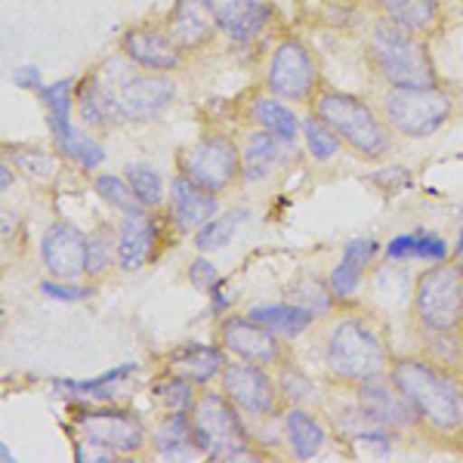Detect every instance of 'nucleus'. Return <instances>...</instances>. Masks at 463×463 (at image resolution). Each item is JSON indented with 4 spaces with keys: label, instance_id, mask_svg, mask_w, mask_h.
<instances>
[{
    "label": "nucleus",
    "instance_id": "nucleus-1",
    "mask_svg": "<svg viewBox=\"0 0 463 463\" xmlns=\"http://www.w3.org/2000/svg\"><path fill=\"white\" fill-rule=\"evenodd\" d=\"M390 380L414 408L417 423L445 436L463 430V386L448 364L432 355H405L392 362Z\"/></svg>",
    "mask_w": 463,
    "mask_h": 463
},
{
    "label": "nucleus",
    "instance_id": "nucleus-2",
    "mask_svg": "<svg viewBox=\"0 0 463 463\" xmlns=\"http://www.w3.org/2000/svg\"><path fill=\"white\" fill-rule=\"evenodd\" d=\"M325 368L343 386H364L390 374L392 362L383 340L368 321L340 318L325 340Z\"/></svg>",
    "mask_w": 463,
    "mask_h": 463
},
{
    "label": "nucleus",
    "instance_id": "nucleus-3",
    "mask_svg": "<svg viewBox=\"0 0 463 463\" xmlns=\"http://www.w3.org/2000/svg\"><path fill=\"white\" fill-rule=\"evenodd\" d=\"M312 111L362 158H383L390 152V124L364 99L343 90H321Z\"/></svg>",
    "mask_w": 463,
    "mask_h": 463
},
{
    "label": "nucleus",
    "instance_id": "nucleus-4",
    "mask_svg": "<svg viewBox=\"0 0 463 463\" xmlns=\"http://www.w3.org/2000/svg\"><path fill=\"white\" fill-rule=\"evenodd\" d=\"M96 80L102 84L118 118H124V121H152L176 96L174 80H167L161 71L139 69L137 62H109L96 74Z\"/></svg>",
    "mask_w": 463,
    "mask_h": 463
},
{
    "label": "nucleus",
    "instance_id": "nucleus-5",
    "mask_svg": "<svg viewBox=\"0 0 463 463\" xmlns=\"http://www.w3.org/2000/svg\"><path fill=\"white\" fill-rule=\"evenodd\" d=\"M192 414V427H195V439L204 458L211 460H253L257 448L250 445L248 427L238 411L226 399V392L201 390Z\"/></svg>",
    "mask_w": 463,
    "mask_h": 463
},
{
    "label": "nucleus",
    "instance_id": "nucleus-6",
    "mask_svg": "<svg viewBox=\"0 0 463 463\" xmlns=\"http://www.w3.org/2000/svg\"><path fill=\"white\" fill-rule=\"evenodd\" d=\"M411 312L423 334H463V263H432L417 279Z\"/></svg>",
    "mask_w": 463,
    "mask_h": 463
},
{
    "label": "nucleus",
    "instance_id": "nucleus-7",
    "mask_svg": "<svg viewBox=\"0 0 463 463\" xmlns=\"http://www.w3.org/2000/svg\"><path fill=\"white\" fill-rule=\"evenodd\" d=\"M371 59H374L380 78L392 87H436L432 59L420 41L411 32L386 22L371 34Z\"/></svg>",
    "mask_w": 463,
    "mask_h": 463
},
{
    "label": "nucleus",
    "instance_id": "nucleus-8",
    "mask_svg": "<svg viewBox=\"0 0 463 463\" xmlns=\"http://www.w3.org/2000/svg\"><path fill=\"white\" fill-rule=\"evenodd\" d=\"M78 432L87 442V448H80V458L93 460L130 458L143 451L148 442L143 420L118 408H93L78 414Z\"/></svg>",
    "mask_w": 463,
    "mask_h": 463
},
{
    "label": "nucleus",
    "instance_id": "nucleus-9",
    "mask_svg": "<svg viewBox=\"0 0 463 463\" xmlns=\"http://www.w3.org/2000/svg\"><path fill=\"white\" fill-rule=\"evenodd\" d=\"M451 111V96L439 87H392L383 99L386 124L408 139H423L442 130Z\"/></svg>",
    "mask_w": 463,
    "mask_h": 463
},
{
    "label": "nucleus",
    "instance_id": "nucleus-10",
    "mask_svg": "<svg viewBox=\"0 0 463 463\" xmlns=\"http://www.w3.org/2000/svg\"><path fill=\"white\" fill-rule=\"evenodd\" d=\"M179 174H185L204 192L222 195V192L232 189V183L244 174V158L232 139L204 137V139H198L192 148H185L183 152Z\"/></svg>",
    "mask_w": 463,
    "mask_h": 463
},
{
    "label": "nucleus",
    "instance_id": "nucleus-11",
    "mask_svg": "<svg viewBox=\"0 0 463 463\" xmlns=\"http://www.w3.org/2000/svg\"><path fill=\"white\" fill-rule=\"evenodd\" d=\"M220 390L226 399L248 417H275L281 402V386L269 374L266 364L253 362H229L220 374Z\"/></svg>",
    "mask_w": 463,
    "mask_h": 463
},
{
    "label": "nucleus",
    "instance_id": "nucleus-12",
    "mask_svg": "<svg viewBox=\"0 0 463 463\" xmlns=\"http://www.w3.org/2000/svg\"><path fill=\"white\" fill-rule=\"evenodd\" d=\"M71 87L74 80H62V84H53V87H41L43 106H47V121H50V130H53V139H56V148L62 152V158H69L74 164H80L84 170H93L106 161V148L96 143L93 137L87 133L74 130L71 127Z\"/></svg>",
    "mask_w": 463,
    "mask_h": 463
},
{
    "label": "nucleus",
    "instance_id": "nucleus-13",
    "mask_svg": "<svg viewBox=\"0 0 463 463\" xmlns=\"http://www.w3.org/2000/svg\"><path fill=\"white\" fill-rule=\"evenodd\" d=\"M266 87L285 102H309L318 87V62L300 41H281L269 59Z\"/></svg>",
    "mask_w": 463,
    "mask_h": 463
},
{
    "label": "nucleus",
    "instance_id": "nucleus-14",
    "mask_svg": "<svg viewBox=\"0 0 463 463\" xmlns=\"http://www.w3.org/2000/svg\"><path fill=\"white\" fill-rule=\"evenodd\" d=\"M220 343L229 355L241 358V362L266 364V368H275V364L285 362L281 337L269 331V327H263L260 321H253L250 316H238V318L232 316L222 321Z\"/></svg>",
    "mask_w": 463,
    "mask_h": 463
},
{
    "label": "nucleus",
    "instance_id": "nucleus-15",
    "mask_svg": "<svg viewBox=\"0 0 463 463\" xmlns=\"http://www.w3.org/2000/svg\"><path fill=\"white\" fill-rule=\"evenodd\" d=\"M41 260L53 279H80V275H87L90 263V235L69 226V222H53L41 238Z\"/></svg>",
    "mask_w": 463,
    "mask_h": 463
},
{
    "label": "nucleus",
    "instance_id": "nucleus-16",
    "mask_svg": "<svg viewBox=\"0 0 463 463\" xmlns=\"http://www.w3.org/2000/svg\"><path fill=\"white\" fill-rule=\"evenodd\" d=\"M121 53L137 62L146 71H176L183 69L185 50L176 47V41L167 34V28L158 25H137L121 37Z\"/></svg>",
    "mask_w": 463,
    "mask_h": 463
},
{
    "label": "nucleus",
    "instance_id": "nucleus-17",
    "mask_svg": "<svg viewBox=\"0 0 463 463\" xmlns=\"http://www.w3.org/2000/svg\"><path fill=\"white\" fill-rule=\"evenodd\" d=\"M216 28H220V16H216L213 0H176L167 19V34L185 53L211 43Z\"/></svg>",
    "mask_w": 463,
    "mask_h": 463
},
{
    "label": "nucleus",
    "instance_id": "nucleus-18",
    "mask_svg": "<svg viewBox=\"0 0 463 463\" xmlns=\"http://www.w3.org/2000/svg\"><path fill=\"white\" fill-rule=\"evenodd\" d=\"M155 250H158V226H155L152 216L146 211L124 213L115 238V257L121 269L137 272V269H143L155 257Z\"/></svg>",
    "mask_w": 463,
    "mask_h": 463
},
{
    "label": "nucleus",
    "instance_id": "nucleus-19",
    "mask_svg": "<svg viewBox=\"0 0 463 463\" xmlns=\"http://www.w3.org/2000/svg\"><path fill=\"white\" fill-rule=\"evenodd\" d=\"M216 207L220 204H216L213 192H204L185 174L174 176V183H170V220H174L176 232H183V235L198 232L216 216Z\"/></svg>",
    "mask_w": 463,
    "mask_h": 463
},
{
    "label": "nucleus",
    "instance_id": "nucleus-20",
    "mask_svg": "<svg viewBox=\"0 0 463 463\" xmlns=\"http://www.w3.org/2000/svg\"><path fill=\"white\" fill-rule=\"evenodd\" d=\"M358 405H362V414L374 423H386V427H405V423H417L414 408L405 402V395L392 386H383L380 380H371V383L358 386Z\"/></svg>",
    "mask_w": 463,
    "mask_h": 463
},
{
    "label": "nucleus",
    "instance_id": "nucleus-21",
    "mask_svg": "<svg viewBox=\"0 0 463 463\" xmlns=\"http://www.w3.org/2000/svg\"><path fill=\"white\" fill-rule=\"evenodd\" d=\"M377 250L380 248L374 238H353V241L343 248L340 263L334 266L331 279H327V294L337 297V300H349L358 290V285H362L364 269L377 257Z\"/></svg>",
    "mask_w": 463,
    "mask_h": 463
},
{
    "label": "nucleus",
    "instance_id": "nucleus-22",
    "mask_svg": "<svg viewBox=\"0 0 463 463\" xmlns=\"http://www.w3.org/2000/svg\"><path fill=\"white\" fill-rule=\"evenodd\" d=\"M226 349H216V346H185L176 349L174 355H167V374L185 377L192 383H198L204 390L211 380H216L226 368Z\"/></svg>",
    "mask_w": 463,
    "mask_h": 463
},
{
    "label": "nucleus",
    "instance_id": "nucleus-23",
    "mask_svg": "<svg viewBox=\"0 0 463 463\" xmlns=\"http://www.w3.org/2000/svg\"><path fill=\"white\" fill-rule=\"evenodd\" d=\"M220 32L238 43H250L269 25V6L260 0H222L216 6Z\"/></svg>",
    "mask_w": 463,
    "mask_h": 463
},
{
    "label": "nucleus",
    "instance_id": "nucleus-24",
    "mask_svg": "<svg viewBox=\"0 0 463 463\" xmlns=\"http://www.w3.org/2000/svg\"><path fill=\"white\" fill-rule=\"evenodd\" d=\"M290 146H294V139L275 137V133H269V130L253 133V137H248V146H244V152H241L244 176L260 179V176H266L269 170L281 167V164L290 158Z\"/></svg>",
    "mask_w": 463,
    "mask_h": 463
},
{
    "label": "nucleus",
    "instance_id": "nucleus-25",
    "mask_svg": "<svg viewBox=\"0 0 463 463\" xmlns=\"http://www.w3.org/2000/svg\"><path fill=\"white\" fill-rule=\"evenodd\" d=\"M285 436H288L290 454H294L297 460H312L321 448L327 445V430L321 427V420L316 414H309V411L300 405L288 408Z\"/></svg>",
    "mask_w": 463,
    "mask_h": 463
},
{
    "label": "nucleus",
    "instance_id": "nucleus-26",
    "mask_svg": "<svg viewBox=\"0 0 463 463\" xmlns=\"http://www.w3.org/2000/svg\"><path fill=\"white\" fill-rule=\"evenodd\" d=\"M155 451L167 460H195L204 458L192 427V414H167L164 427L155 432Z\"/></svg>",
    "mask_w": 463,
    "mask_h": 463
},
{
    "label": "nucleus",
    "instance_id": "nucleus-27",
    "mask_svg": "<svg viewBox=\"0 0 463 463\" xmlns=\"http://www.w3.org/2000/svg\"><path fill=\"white\" fill-rule=\"evenodd\" d=\"M253 321H260L272 334H279L281 340H294L312 327V309L294 303H272V306H253L248 312Z\"/></svg>",
    "mask_w": 463,
    "mask_h": 463
},
{
    "label": "nucleus",
    "instance_id": "nucleus-28",
    "mask_svg": "<svg viewBox=\"0 0 463 463\" xmlns=\"http://www.w3.org/2000/svg\"><path fill=\"white\" fill-rule=\"evenodd\" d=\"M386 19L402 32L427 34L439 19V0H380Z\"/></svg>",
    "mask_w": 463,
    "mask_h": 463
},
{
    "label": "nucleus",
    "instance_id": "nucleus-29",
    "mask_svg": "<svg viewBox=\"0 0 463 463\" xmlns=\"http://www.w3.org/2000/svg\"><path fill=\"white\" fill-rule=\"evenodd\" d=\"M250 121L260 127V130H269L275 137L285 139H297V130H300V121L290 111L285 102L275 96V99H257L250 106Z\"/></svg>",
    "mask_w": 463,
    "mask_h": 463
},
{
    "label": "nucleus",
    "instance_id": "nucleus-30",
    "mask_svg": "<svg viewBox=\"0 0 463 463\" xmlns=\"http://www.w3.org/2000/svg\"><path fill=\"white\" fill-rule=\"evenodd\" d=\"M198 392L201 386L192 383L185 377H176V374H167V380H158L155 383V399L161 402V408L167 414H189L198 402Z\"/></svg>",
    "mask_w": 463,
    "mask_h": 463
},
{
    "label": "nucleus",
    "instance_id": "nucleus-31",
    "mask_svg": "<svg viewBox=\"0 0 463 463\" xmlns=\"http://www.w3.org/2000/svg\"><path fill=\"white\" fill-rule=\"evenodd\" d=\"M127 183L133 185V192H137V198L143 201V207L148 211H155V207H161L164 201V176L158 174L155 167H148V164H130L127 167Z\"/></svg>",
    "mask_w": 463,
    "mask_h": 463
},
{
    "label": "nucleus",
    "instance_id": "nucleus-32",
    "mask_svg": "<svg viewBox=\"0 0 463 463\" xmlns=\"http://www.w3.org/2000/svg\"><path fill=\"white\" fill-rule=\"evenodd\" d=\"M303 133H306V148H309V155L316 161H331L334 155L343 148V139L325 121H321L316 111L303 121Z\"/></svg>",
    "mask_w": 463,
    "mask_h": 463
},
{
    "label": "nucleus",
    "instance_id": "nucleus-33",
    "mask_svg": "<svg viewBox=\"0 0 463 463\" xmlns=\"http://www.w3.org/2000/svg\"><path fill=\"white\" fill-rule=\"evenodd\" d=\"M93 189L99 192L102 198L109 201L115 211H121V213H137V211H146L143 207V201L137 198V192H133V185L127 183V176H96V183H93Z\"/></svg>",
    "mask_w": 463,
    "mask_h": 463
},
{
    "label": "nucleus",
    "instance_id": "nucleus-34",
    "mask_svg": "<svg viewBox=\"0 0 463 463\" xmlns=\"http://www.w3.org/2000/svg\"><path fill=\"white\" fill-rule=\"evenodd\" d=\"M244 220V213L241 211H232V213H220V216H213L211 222H204V226L198 229V235H195V248L201 253H207V250H216V248H222V244H229V238H232V232H235L238 222Z\"/></svg>",
    "mask_w": 463,
    "mask_h": 463
},
{
    "label": "nucleus",
    "instance_id": "nucleus-35",
    "mask_svg": "<svg viewBox=\"0 0 463 463\" xmlns=\"http://www.w3.org/2000/svg\"><path fill=\"white\" fill-rule=\"evenodd\" d=\"M109 266H111V235H106V232H96V235H90L87 275L90 279H99V275H106Z\"/></svg>",
    "mask_w": 463,
    "mask_h": 463
},
{
    "label": "nucleus",
    "instance_id": "nucleus-36",
    "mask_svg": "<svg viewBox=\"0 0 463 463\" xmlns=\"http://www.w3.org/2000/svg\"><path fill=\"white\" fill-rule=\"evenodd\" d=\"M414 257L417 260H430V263H445L448 260V244L439 235H427L420 232L414 241Z\"/></svg>",
    "mask_w": 463,
    "mask_h": 463
},
{
    "label": "nucleus",
    "instance_id": "nucleus-37",
    "mask_svg": "<svg viewBox=\"0 0 463 463\" xmlns=\"http://www.w3.org/2000/svg\"><path fill=\"white\" fill-rule=\"evenodd\" d=\"M43 294L47 297H56V300H84V297L93 294V288H84V285H71L65 279H56V281H43Z\"/></svg>",
    "mask_w": 463,
    "mask_h": 463
},
{
    "label": "nucleus",
    "instance_id": "nucleus-38",
    "mask_svg": "<svg viewBox=\"0 0 463 463\" xmlns=\"http://www.w3.org/2000/svg\"><path fill=\"white\" fill-rule=\"evenodd\" d=\"M189 281H192V288H198V290H213L216 281H220V272H216V266L211 260L198 257L195 263L189 266Z\"/></svg>",
    "mask_w": 463,
    "mask_h": 463
},
{
    "label": "nucleus",
    "instance_id": "nucleus-39",
    "mask_svg": "<svg viewBox=\"0 0 463 463\" xmlns=\"http://www.w3.org/2000/svg\"><path fill=\"white\" fill-rule=\"evenodd\" d=\"M133 371H137V364H124V368H115V371H109V374H102V377H96V380H84V383H71V380H65V383H59V386H65V390H78V392H96L99 386L118 383V380L127 377V374H133Z\"/></svg>",
    "mask_w": 463,
    "mask_h": 463
},
{
    "label": "nucleus",
    "instance_id": "nucleus-40",
    "mask_svg": "<svg viewBox=\"0 0 463 463\" xmlns=\"http://www.w3.org/2000/svg\"><path fill=\"white\" fill-rule=\"evenodd\" d=\"M13 80H16L19 87H25V90H41V71H37L34 65H28V69L13 71Z\"/></svg>",
    "mask_w": 463,
    "mask_h": 463
},
{
    "label": "nucleus",
    "instance_id": "nucleus-41",
    "mask_svg": "<svg viewBox=\"0 0 463 463\" xmlns=\"http://www.w3.org/2000/svg\"><path fill=\"white\" fill-rule=\"evenodd\" d=\"M0 189L10 192V164H4V167H0Z\"/></svg>",
    "mask_w": 463,
    "mask_h": 463
},
{
    "label": "nucleus",
    "instance_id": "nucleus-42",
    "mask_svg": "<svg viewBox=\"0 0 463 463\" xmlns=\"http://www.w3.org/2000/svg\"><path fill=\"white\" fill-rule=\"evenodd\" d=\"M458 257H460V263H463V232H460V244H458Z\"/></svg>",
    "mask_w": 463,
    "mask_h": 463
},
{
    "label": "nucleus",
    "instance_id": "nucleus-43",
    "mask_svg": "<svg viewBox=\"0 0 463 463\" xmlns=\"http://www.w3.org/2000/svg\"><path fill=\"white\" fill-rule=\"evenodd\" d=\"M460 331H463V325H460Z\"/></svg>",
    "mask_w": 463,
    "mask_h": 463
}]
</instances>
